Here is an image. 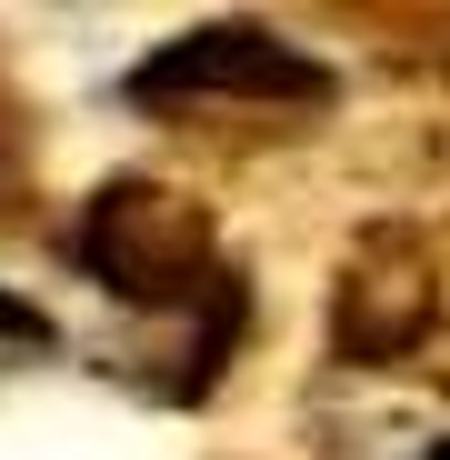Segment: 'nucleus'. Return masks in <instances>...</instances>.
<instances>
[{
    "label": "nucleus",
    "mask_w": 450,
    "mask_h": 460,
    "mask_svg": "<svg viewBox=\"0 0 450 460\" xmlns=\"http://www.w3.org/2000/svg\"><path fill=\"white\" fill-rule=\"evenodd\" d=\"M60 261L81 270L110 311L161 321V401H210L220 360L241 350L251 331V280L241 261L220 251V230L200 200L161 190V181H101L81 200V220L60 230Z\"/></svg>",
    "instance_id": "f257e3e1"
},
{
    "label": "nucleus",
    "mask_w": 450,
    "mask_h": 460,
    "mask_svg": "<svg viewBox=\"0 0 450 460\" xmlns=\"http://www.w3.org/2000/svg\"><path fill=\"white\" fill-rule=\"evenodd\" d=\"M130 101L161 111V120H311L331 101V70L311 50H290L251 21H220V31H190L171 50H150L130 70Z\"/></svg>",
    "instance_id": "f03ea898"
},
{
    "label": "nucleus",
    "mask_w": 450,
    "mask_h": 460,
    "mask_svg": "<svg viewBox=\"0 0 450 460\" xmlns=\"http://www.w3.org/2000/svg\"><path fill=\"white\" fill-rule=\"evenodd\" d=\"M21 190H31V111H21L11 81H0V220L21 210Z\"/></svg>",
    "instance_id": "7ed1b4c3"
},
{
    "label": "nucleus",
    "mask_w": 450,
    "mask_h": 460,
    "mask_svg": "<svg viewBox=\"0 0 450 460\" xmlns=\"http://www.w3.org/2000/svg\"><path fill=\"white\" fill-rule=\"evenodd\" d=\"M60 350V331L31 311V300H11V290H0V370H21V360H50Z\"/></svg>",
    "instance_id": "20e7f679"
},
{
    "label": "nucleus",
    "mask_w": 450,
    "mask_h": 460,
    "mask_svg": "<svg viewBox=\"0 0 450 460\" xmlns=\"http://www.w3.org/2000/svg\"><path fill=\"white\" fill-rule=\"evenodd\" d=\"M430 460H450V450H430Z\"/></svg>",
    "instance_id": "39448f33"
}]
</instances>
